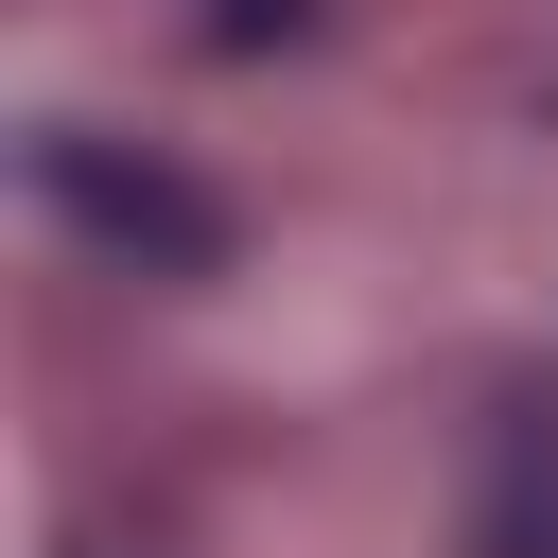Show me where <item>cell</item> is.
I'll use <instances>...</instances> for the list:
<instances>
[{"label": "cell", "mask_w": 558, "mask_h": 558, "mask_svg": "<svg viewBox=\"0 0 558 558\" xmlns=\"http://www.w3.org/2000/svg\"><path fill=\"white\" fill-rule=\"evenodd\" d=\"M52 192H70V209H105L122 244H174V262H209V209H192V192H157V174H140V192H122V174H87V140H52Z\"/></svg>", "instance_id": "obj_1"}]
</instances>
